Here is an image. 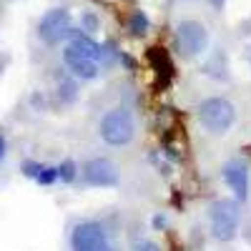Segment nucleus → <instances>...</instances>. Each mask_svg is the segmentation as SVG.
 <instances>
[{
  "label": "nucleus",
  "instance_id": "14",
  "mask_svg": "<svg viewBox=\"0 0 251 251\" xmlns=\"http://www.w3.org/2000/svg\"><path fill=\"white\" fill-rule=\"evenodd\" d=\"M40 169H43L40 163H30V161H25V163H23V174H25V176H33V178L38 176V171H40Z\"/></svg>",
  "mask_w": 251,
  "mask_h": 251
},
{
  "label": "nucleus",
  "instance_id": "7",
  "mask_svg": "<svg viewBox=\"0 0 251 251\" xmlns=\"http://www.w3.org/2000/svg\"><path fill=\"white\" fill-rule=\"evenodd\" d=\"M224 181L234 191L239 203L249 199V166H246V161H241V158L228 161L224 166Z\"/></svg>",
  "mask_w": 251,
  "mask_h": 251
},
{
  "label": "nucleus",
  "instance_id": "3",
  "mask_svg": "<svg viewBox=\"0 0 251 251\" xmlns=\"http://www.w3.org/2000/svg\"><path fill=\"white\" fill-rule=\"evenodd\" d=\"M100 138L108 146H126L133 138V118L126 108H113L100 121Z\"/></svg>",
  "mask_w": 251,
  "mask_h": 251
},
{
  "label": "nucleus",
  "instance_id": "16",
  "mask_svg": "<svg viewBox=\"0 0 251 251\" xmlns=\"http://www.w3.org/2000/svg\"><path fill=\"white\" fill-rule=\"evenodd\" d=\"M83 23H86V33H93V28H96V18L93 15H83Z\"/></svg>",
  "mask_w": 251,
  "mask_h": 251
},
{
  "label": "nucleus",
  "instance_id": "8",
  "mask_svg": "<svg viewBox=\"0 0 251 251\" xmlns=\"http://www.w3.org/2000/svg\"><path fill=\"white\" fill-rule=\"evenodd\" d=\"M86 181L91 186L111 188L118 183V166L108 158H93L86 163Z\"/></svg>",
  "mask_w": 251,
  "mask_h": 251
},
{
  "label": "nucleus",
  "instance_id": "9",
  "mask_svg": "<svg viewBox=\"0 0 251 251\" xmlns=\"http://www.w3.org/2000/svg\"><path fill=\"white\" fill-rule=\"evenodd\" d=\"M63 63H66V68H68L75 78L91 80V78L98 75V63L91 60L88 55H83L80 50H75L73 46H66V50H63Z\"/></svg>",
  "mask_w": 251,
  "mask_h": 251
},
{
  "label": "nucleus",
  "instance_id": "17",
  "mask_svg": "<svg viewBox=\"0 0 251 251\" xmlns=\"http://www.w3.org/2000/svg\"><path fill=\"white\" fill-rule=\"evenodd\" d=\"M3 156H5V138L0 133V161H3Z\"/></svg>",
  "mask_w": 251,
  "mask_h": 251
},
{
  "label": "nucleus",
  "instance_id": "18",
  "mask_svg": "<svg viewBox=\"0 0 251 251\" xmlns=\"http://www.w3.org/2000/svg\"><path fill=\"white\" fill-rule=\"evenodd\" d=\"M211 3H214L216 8H224V0H211Z\"/></svg>",
  "mask_w": 251,
  "mask_h": 251
},
{
  "label": "nucleus",
  "instance_id": "5",
  "mask_svg": "<svg viewBox=\"0 0 251 251\" xmlns=\"http://www.w3.org/2000/svg\"><path fill=\"white\" fill-rule=\"evenodd\" d=\"M176 43L186 58H196L208 48V33L196 20H183L176 28Z\"/></svg>",
  "mask_w": 251,
  "mask_h": 251
},
{
  "label": "nucleus",
  "instance_id": "2",
  "mask_svg": "<svg viewBox=\"0 0 251 251\" xmlns=\"http://www.w3.org/2000/svg\"><path fill=\"white\" fill-rule=\"evenodd\" d=\"M211 236L221 244L226 241H234L236 231H239V219H241V211H239V201L234 199H219L211 203Z\"/></svg>",
  "mask_w": 251,
  "mask_h": 251
},
{
  "label": "nucleus",
  "instance_id": "12",
  "mask_svg": "<svg viewBox=\"0 0 251 251\" xmlns=\"http://www.w3.org/2000/svg\"><path fill=\"white\" fill-rule=\"evenodd\" d=\"M60 176H58V169H53V166H43V169L38 171V176H35V181L38 183H43V186H50V183H55Z\"/></svg>",
  "mask_w": 251,
  "mask_h": 251
},
{
  "label": "nucleus",
  "instance_id": "13",
  "mask_svg": "<svg viewBox=\"0 0 251 251\" xmlns=\"http://www.w3.org/2000/svg\"><path fill=\"white\" fill-rule=\"evenodd\" d=\"M58 176L66 181V183H71V181L75 178V163H73V161H63V163L58 166Z\"/></svg>",
  "mask_w": 251,
  "mask_h": 251
},
{
  "label": "nucleus",
  "instance_id": "11",
  "mask_svg": "<svg viewBox=\"0 0 251 251\" xmlns=\"http://www.w3.org/2000/svg\"><path fill=\"white\" fill-rule=\"evenodd\" d=\"M146 30H149V18H146V13L133 10V15H131V33L146 35Z\"/></svg>",
  "mask_w": 251,
  "mask_h": 251
},
{
  "label": "nucleus",
  "instance_id": "15",
  "mask_svg": "<svg viewBox=\"0 0 251 251\" xmlns=\"http://www.w3.org/2000/svg\"><path fill=\"white\" fill-rule=\"evenodd\" d=\"M136 251H161L153 241H141L138 246H136Z\"/></svg>",
  "mask_w": 251,
  "mask_h": 251
},
{
  "label": "nucleus",
  "instance_id": "10",
  "mask_svg": "<svg viewBox=\"0 0 251 251\" xmlns=\"http://www.w3.org/2000/svg\"><path fill=\"white\" fill-rule=\"evenodd\" d=\"M68 46H73L75 50H80L83 55H88V58L96 60V63L103 58V48L96 43V40H93L88 33H75V30H73L71 38H68Z\"/></svg>",
  "mask_w": 251,
  "mask_h": 251
},
{
  "label": "nucleus",
  "instance_id": "6",
  "mask_svg": "<svg viewBox=\"0 0 251 251\" xmlns=\"http://www.w3.org/2000/svg\"><path fill=\"white\" fill-rule=\"evenodd\" d=\"M71 246L73 251H113L106 239V231L100 228V224L93 221H83L73 228Z\"/></svg>",
  "mask_w": 251,
  "mask_h": 251
},
{
  "label": "nucleus",
  "instance_id": "1",
  "mask_svg": "<svg viewBox=\"0 0 251 251\" xmlns=\"http://www.w3.org/2000/svg\"><path fill=\"white\" fill-rule=\"evenodd\" d=\"M199 121L208 133L224 136L236 121V108L228 98H221V96L206 98L199 106Z\"/></svg>",
  "mask_w": 251,
  "mask_h": 251
},
{
  "label": "nucleus",
  "instance_id": "4",
  "mask_svg": "<svg viewBox=\"0 0 251 251\" xmlns=\"http://www.w3.org/2000/svg\"><path fill=\"white\" fill-rule=\"evenodd\" d=\"M71 33H73V28H71V13L66 8L48 10L43 18H40V23H38V35L48 46H55V43H60V40L71 38Z\"/></svg>",
  "mask_w": 251,
  "mask_h": 251
}]
</instances>
